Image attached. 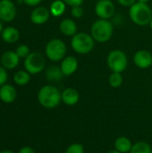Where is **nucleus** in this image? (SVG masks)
Returning <instances> with one entry per match:
<instances>
[{"instance_id": "13", "label": "nucleus", "mask_w": 152, "mask_h": 153, "mask_svg": "<svg viewBox=\"0 0 152 153\" xmlns=\"http://www.w3.org/2000/svg\"><path fill=\"white\" fill-rule=\"evenodd\" d=\"M17 98L16 89L11 84H4L0 87V100L5 104L13 103Z\"/></svg>"}, {"instance_id": "37", "label": "nucleus", "mask_w": 152, "mask_h": 153, "mask_svg": "<svg viewBox=\"0 0 152 153\" xmlns=\"http://www.w3.org/2000/svg\"><path fill=\"white\" fill-rule=\"evenodd\" d=\"M96 1H100V0H96Z\"/></svg>"}, {"instance_id": "33", "label": "nucleus", "mask_w": 152, "mask_h": 153, "mask_svg": "<svg viewBox=\"0 0 152 153\" xmlns=\"http://www.w3.org/2000/svg\"><path fill=\"white\" fill-rule=\"evenodd\" d=\"M137 2H142V3H146V4H148V2H150V0H137Z\"/></svg>"}, {"instance_id": "1", "label": "nucleus", "mask_w": 152, "mask_h": 153, "mask_svg": "<svg viewBox=\"0 0 152 153\" xmlns=\"http://www.w3.org/2000/svg\"><path fill=\"white\" fill-rule=\"evenodd\" d=\"M38 100L45 108H55L62 101V92L55 86L45 85L38 92Z\"/></svg>"}, {"instance_id": "20", "label": "nucleus", "mask_w": 152, "mask_h": 153, "mask_svg": "<svg viewBox=\"0 0 152 153\" xmlns=\"http://www.w3.org/2000/svg\"><path fill=\"white\" fill-rule=\"evenodd\" d=\"M66 10V4L63 0H55L51 3L49 12L54 17L62 16Z\"/></svg>"}, {"instance_id": "5", "label": "nucleus", "mask_w": 152, "mask_h": 153, "mask_svg": "<svg viewBox=\"0 0 152 153\" xmlns=\"http://www.w3.org/2000/svg\"><path fill=\"white\" fill-rule=\"evenodd\" d=\"M66 52V45L60 39H53L49 40L45 48L47 57L53 62L62 61L65 57Z\"/></svg>"}, {"instance_id": "27", "label": "nucleus", "mask_w": 152, "mask_h": 153, "mask_svg": "<svg viewBox=\"0 0 152 153\" xmlns=\"http://www.w3.org/2000/svg\"><path fill=\"white\" fill-rule=\"evenodd\" d=\"M7 79H8V74H7L6 69L4 66L0 65V87L5 84V82H7Z\"/></svg>"}, {"instance_id": "17", "label": "nucleus", "mask_w": 152, "mask_h": 153, "mask_svg": "<svg viewBox=\"0 0 152 153\" xmlns=\"http://www.w3.org/2000/svg\"><path fill=\"white\" fill-rule=\"evenodd\" d=\"M1 37L4 42L12 44V43H15L16 41H18L20 38V32L14 27H7L3 30L1 33Z\"/></svg>"}, {"instance_id": "4", "label": "nucleus", "mask_w": 152, "mask_h": 153, "mask_svg": "<svg viewBox=\"0 0 152 153\" xmlns=\"http://www.w3.org/2000/svg\"><path fill=\"white\" fill-rule=\"evenodd\" d=\"M94 46L95 40L90 34H88L86 32H80L72 37L71 48L77 54H89L93 50Z\"/></svg>"}, {"instance_id": "14", "label": "nucleus", "mask_w": 152, "mask_h": 153, "mask_svg": "<svg viewBox=\"0 0 152 153\" xmlns=\"http://www.w3.org/2000/svg\"><path fill=\"white\" fill-rule=\"evenodd\" d=\"M20 62V57L16 52L6 51L1 56V65L5 69H14L18 66Z\"/></svg>"}, {"instance_id": "23", "label": "nucleus", "mask_w": 152, "mask_h": 153, "mask_svg": "<svg viewBox=\"0 0 152 153\" xmlns=\"http://www.w3.org/2000/svg\"><path fill=\"white\" fill-rule=\"evenodd\" d=\"M123 82H124V78L121 73L112 72V74L109 75L108 82L112 88H119L123 84Z\"/></svg>"}, {"instance_id": "3", "label": "nucleus", "mask_w": 152, "mask_h": 153, "mask_svg": "<svg viewBox=\"0 0 152 153\" xmlns=\"http://www.w3.org/2000/svg\"><path fill=\"white\" fill-rule=\"evenodd\" d=\"M114 26L109 20L99 19L95 21L90 28V35L96 42L106 43L112 38Z\"/></svg>"}, {"instance_id": "6", "label": "nucleus", "mask_w": 152, "mask_h": 153, "mask_svg": "<svg viewBox=\"0 0 152 153\" xmlns=\"http://www.w3.org/2000/svg\"><path fill=\"white\" fill-rule=\"evenodd\" d=\"M108 68L115 73H123L128 65V57L121 49H114L109 52L107 57Z\"/></svg>"}, {"instance_id": "18", "label": "nucleus", "mask_w": 152, "mask_h": 153, "mask_svg": "<svg viewBox=\"0 0 152 153\" xmlns=\"http://www.w3.org/2000/svg\"><path fill=\"white\" fill-rule=\"evenodd\" d=\"M46 78L47 81L52 82H60L63 78H64V74L60 68V66H56V65H52L49 66L47 71H46Z\"/></svg>"}, {"instance_id": "15", "label": "nucleus", "mask_w": 152, "mask_h": 153, "mask_svg": "<svg viewBox=\"0 0 152 153\" xmlns=\"http://www.w3.org/2000/svg\"><path fill=\"white\" fill-rule=\"evenodd\" d=\"M59 30L64 35L67 37H73L77 33V24L73 19L65 18L61 21L59 24Z\"/></svg>"}, {"instance_id": "28", "label": "nucleus", "mask_w": 152, "mask_h": 153, "mask_svg": "<svg viewBox=\"0 0 152 153\" xmlns=\"http://www.w3.org/2000/svg\"><path fill=\"white\" fill-rule=\"evenodd\" d=\"M63 1L66 4V5H69L71 7L82 5L84 2V0H63Z\"/></svg>"}, {"instance_id": "12", "label": "nucleus", "mask_w": 152, "mask_h": 153, "mask_svg": "<svg viewBox=\"0 0 152 153\" xmlns=\"http://www.w3.org/2000/svg\"><path fill=\"white\" fill-rule=\"evenodd\" d=\"M78 65V60L74 56H68L62 60L60 68L65 76H70L77 71Z\"/></svg>"}, {"instance_id": "29", "label": "nucleus", "mask_w": 152, "mask_h": 153, "mask_svg": "<svg viewBox=\"0 0 152 153\" xmlns=\"http://www.w3.org/2000/svg\"><path fill=\"white\" fill-rule=\"evenodd\" d=\"M117 2L125 7H131L134 3L137 2V0H117Z\"/></svg>"}, {"instance_id": "21", "label": "nucleus", "mask_w": 152, "mask_h": 153, "mask_svg": "<svg viewBox=\"0 0 152 153\" xmlns=\"http://www.w3.org/2000/svg\"><path fill=\"white\" fill-rule=\"evenodd\" d=\"M13 81L14 82L19 86H24L29 83L30 81V74L25 71H18L13 75Z\"/></svg>"}, {"instance_id": "19", "label": "nucleus", "mask_w": 152, "mask_h": 153, "mask_svg": "<svg viewBox=\"0 0 152 153\" xmlns=\"http://www.w3.org/2000/svg\"><path fill=\"white\" fill-rule=\"evenodd\" d=\"M133 143L131 140L125 136L118 137L115 142V150L121 153H129L132 150Z\"/></svg>"}, {"instance_id": "16", "label": "nucleus", "mask_w": 152, "mask_h": 153, "mask_svg": "<svg viewBox=\"0 0 152 153\" xmlns=\"http://www.w3.org/2000/svg\"><path fill=\"white\" fill-rule=\"evenodd\" d=\"M80 100V94L73 88H66L62 91V101L67 106H74Z\"/></svg>"}, {"instance_id": "31", "label": "nucleus", "mask_w": 152, "mask_h": 153, "mask_svg": "<svg viewBox=\"0 0 152 153\" xmlns=\"http://www.w3.org/2000/svg\"><path fill=\"white\" fill-rule=\"evenodd\" d=\"M18 153H35V152H34V150L31 147H30V146H24V147H22V148L20 149V151H19Z\"/></svg>"}, {"instance_id": "30", "label": "nucleus", "mask_w": 152, "mask_h": 153, "mask_svg": "<svg viewBox=\"0 0 152 153\" xmlns=\"http://www.w3.org/2000/svg\"><path fill=\"white\" fill-rule=\"evenodd\" d=\"M42 0H22V2L24 4H26L27 5H30V6H37L38 4H40Z\"/></svg>"}, {"instance_id": "34", "label": "nucleus", "mask_w": 152, "mask_h": 153, "mask_svg": "<svg viewBox=\"0 0 152 153\" xmlns=\"http://www.w3.org/2000/svg\"><path fill=\"white\" fill-rule=\"evenodd\" d=\"M3 31V24H2V21L0 20V33H2Z\"/></svg>"}, {"instance_id": "32", "label": "nucleus", "mask_w": 152, "mask_h": 153, "mask_svg": "<svg viewBox=\"0 0 152 153\" xmlns=\"http://www.w3.org/2000/svg\"><path fill=\"white\" fill-rule=\"evenodd\" d=\"M106 153H121V152H117L116 150H110V151H108V152H106Z\"/></svg>"}, {"instance_id": "22", "label": "nucleus", "mask_w": 152, "mask_h": 153, "mask_svg": "<svg viewBox=\"0 0 152 153\" xmlns=\"http://www.w3.org/2000/svg\"><path fill=\"white\" fill-rule=\"evenodd\" d=\"M129 153H152V148L146 142H138L133 145Z\"/></svg>"}, {"instance_id": "24", "label": "nucleus", "mask_w": 152, "mask_h": 153, "mask_svg": "<svg viewBox=\"0 0 152 153\" xmlns=\"http://www.w3.org/2000/svg\"><path fill=\"white\" fill-rule=\"evenodd\" d=\"M15 52H16V54L18 55V56L20 58H24V59L30 54V48L28 46H26V45H20L16 48Z\"/></svg>"}, {"instance_id": "26", "label": "nucleus", "mask_w": 152, "mask_h": 153, "mask_svg": "<svg viewBox=\"0 0 152 153\" xmlns=\"http://www.w3.org/2000/svg\"><path fill=\"white\" fill-rule=\"evenodd\" d=\"M71 14L73 18H76V19L82 18L84 14V9L82 7V5L73 6L71 9Z\"/></svg>"}, {"instance_id": "36", "label": "nucleus", "mask_w": 152, "mask_h": 153, "mask_svg": "<svg viewBox=\"0 0 152 153\" xmlns=\"http://www.w3.org/2000/svg\"><path fill=\"white\" fill-rule=\"evenodd\" d=\"M149 25H150L151 29V30H152V19H151V22H150V24H149Z\"/></svg>"}, {"instance_id": "11", "label": "nucleus", "mask_w": 152, "mask_h": 153, "mask_svg": "<svg viewBox=\"0 0 152 153\" xmlns=\"http://www.w3.org/2000/svg\"><path fill=\"white\" fill-rule=\"evenodd\" d=\"M50 12L45 6H38L33 9L30 13V21L37 25H42L46 23L50 16Z\"/></svg>"}, {"instance_id": "9", "label": "nucleus", "mask_w": 152, "mask_h": 153, "mask_svg": "<svg viewBox=\"0 0 152 153\" xmlns=\"http://www.w3.org/2000/svg\"><path fill=\"white\" fill-rule=\"evenodd\" d=\"M16 15V7L11 0H0V20L12 22Z\"/></svg>"}, {"instance_id": "8", "label": "nucleus", "mask_w": 152, "mask_h": 153, "mask_svg": "<svg viewBox=\"0 0 152 153\" xmlns=\"http://www.w3.org/2000/svg\"><path fill=\"white\" fill-rule=\"evenodd\" d=\"M95 13L99 19L109 20L116 13L115 4L111 0L97 1L95 5Z\"/></svg>"}, {"instance_id": "25", "label": "nucleus", "mask_w": 152, "mask_h": 153, "mask_svg": "<svg viewBox=\"0 0 152 153\" xmlns=\"http://www.w3.org/2000/svg\"><path fill=\"white\" fill-rule=\"evenodd\" d=\"M65 153H84V147L81 143H73L67 147Z\"/></svg>"}, {"instance_id": "10", "label": "nucleus", "mask_w": 152, "mask_h": 153, "mask_svg": "<svg viewBox=\"0 0 152 153\" xmlns=\"http://www.w3.org/2000/svg\"><path fill=\"white\" fill-rule=\"evenodd\" d=\"M133 63L140 69H147L152 66V54L149 50L140 49L133 56Z\"/></svg>"}, {"instance_id": "7", "label": "nucleus", "mask_w": 152, "mask_h": 153, "mask_svg": "<svg viewBox=\"0 0 152 153\" xmlns=\"http://www.w3.org/2000/svg\"><path fill=\"white\" fill-rule=\"evenodd\" d=\"M46 60L42 54L39 52L30 53L24 59V68L30 74H38L45 68Z\"/></svg>"}, {"instance_id": "2", "label": "nucleus", "mask_w": 152, "mask_h": 153, "mask_svg": "<svg viewBox=\"0 0 152 153\" xmlns=\"http://www.w3.org/2000/svg\"><path fill=\"white\" fill-rule=\"evenodd\" d=\"M129 16L136 25H149L152 19V10L148 4L136 2L129 7Z\"/></svg>"}, {"instance_id": "35", "label": "nucleus", "mask_w": 152, "mask_h": 153, "mask_svg": "<svg viewBox=\"0 0 152 153\" xmlns=\"http://www.w3.org/2000/svg\"><path fill=\"white\" fill-rule=\"evenodd\" d=\"M0 153H13V152H11V151H7V150H6V151H2Z\"/></svg>"}]
</instances>
